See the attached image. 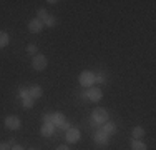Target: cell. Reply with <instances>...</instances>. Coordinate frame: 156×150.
Masks as SVG:
<instances>
[{"label": "cell", "mask_w": 156, "mask_h": 150, "mask_svg": "<svg viewBox=\"0 0 156 150\" xmlns=\"http://www.w3.org/2000/svg\"><path fill=\"white\" fill-rule=\"evenodd\" d=\"M110 120V114H108V110L106 108H103V107H98V108H95L93 110V114H91V122H95L93 125H103L105 122H108Z\"/></svg>", "instance_id": "1"}, {"label": "cell", "mask_w": 156, "mask_h": 150, "mask_svg": "<svg viewBox=\"0 0 156 150\" xmlns=\"http://www.w3.org/2000/svg\"><path fill=\"white\" fill-rule=\"evenodd\" d=\"M78 82H80V85L81 87H85V88H90V87H93V84H95V73L93 72H81L80 73V77H78Z\"/></svg>", "instance_id": "2"}, {"label": "cell", "mask_w": 156, "mask_h": 150, "mask_svg": "<svg viewBox=\"0 0 156 150\" xmlns=\"http://www.w3.org/2000/svg\"><path fill=\"white\" fill-rule=\"evenodd\" d=\"M47 57L45 55H42V54H37V55H33V58H32V67H33V70H37V72H42V70H45L47 69Z\"/></svg>", "instance_id": "3"}, {"label": "cell", "mask_w": 156, "mask_h": 150, "mask_svg": "<svg viewBox=\"0 0 156 150\" xmlns=\"http://www.w3.org/2000/svg\"><path fill=\"white\" fill-rule=\"evenodd\" d=\"M83 97L87 100H90V102H100L101 97H103V92H101V88H98V87H90L83 93Z\"/></svg>", "instance_id": "4"}, {"label": "cell", "mask_w": 156, "mask_h": 150, "mask_svg": "<svg viewBox=\"0 0 156 150\" xmlns=\"http://www.w3.org/2000/svg\"><path fill=\"white\" fill-rule=\"evenodd\" d=\"M3 123H5V127L9 130H18L22 127V122H20V118H18L17 115H9V117H5Z\"/></svg>", "instance_id": "5"}, {"label": "cell", "mask_w": 156, "mask_h": 150, "mask_svg": "<svg viewBox=\"0 0 156 150\" xmlns=\"http://www.w3.org/2000/svg\"><path fill=\"white\" fill-rule=\"evenodd\" d=\"M80 138H81V135H80V130L78 129H72V127H70V129L66 130L65 140L68 142V144H76V142H80Z\"/></svg>", "instance_id": "6"}, {"label": "cell", "mask_w": 156, "mask_h": 150, "mask_svg": "<svg viewBox=\"0 0 156 150\" xmlns=\"http://www.w3.org/2000/svg\"><path fill=\"white\" fill-rule=\"evenodd\" d=\"M110 135H106L103 130H98V132L95 133V137H93V140L96 142V145H100V147H106L108 145V142H110Z\"/></svg>", "instance_id": "7"}, {"label": "cell", "mask_w": 156, "mask_h": 150, "mask_svg": "<svg viewBox=\"0 0 156 150\" xmlns=\"http://www.w3.org/2000/svg\"><path fill=\"white\" fill-rule=\"evenodd\" d=\"M43 22L40 20V18H33V20L28 22V30H30V33H40L43 30Z\"/></svg>", "instance_id": "8"}, {"label": "cell", "mask_w": 156, "mask_h": 150, "mask_svg": "<svg viewBox=\"0 0 156 150\" xmlns=\"http://www.w3.org/2000/svg\"><path fill=\"white\" fill-rule=\"evenodd\" d=\"M42 95H43V88L38 87V85H33V87L28 88V97H30V99L37 100V99H40Z\"/></svg>", "instance_id": "9"}, {"label": "cell", "mask_w": 156, "mask_h": 150, "mask_svg": "<svg viewBox=\"0 0 156 150\" xmlns=\"http://www.w3.org/2000/svg\"><path fill=\"white\" fill-rule=\"evenodd\" d=\"M103 132H105L106 135H113V133H116V123H115V122H110V120H108V122H105V123H103Z\"/></svg>", "instance_id": "10"}, {"label": "cell", "mask_w": 156, "mask_h": 150, "mask_svg": "<svg viewBox=\"0 0 156 150\" xmlns=\"http://www.w3.org/2000/svg\"><path fill=\"white\" fill-rule=\"evenodd\" d=\"M144 133L146 132H144L143 127H135V129L131 130V137L135 138V140H141V138L144 137Z\"/></svg>", "instance_id": "11"}, {"label": "cell", "mask_w": 156, "mask_h": 150, "mask_svg": "<svg viewBox=\"0 0 156 150\" xmlns=\"http://www.w3.org/2000/svg\"><path fill=\"white\" fill-rule=\"evenodd\" d=\"M9 43H10V37H9V33L3 32V30H0V48H5Z\"/></svg>", "instance_id": "12"}, {"label": "cell", "mask_w": 156, "mask_h": 150, "mask_svg": "<svg viewBox=\"0 0 156 150\" xmlns=\"http://www.w3.org/2000/svg\"><path fill=\"white\" fill-rule=\"evenodd\" d=\"M131 150H148V147H146L144 142L135 140V138H133V140H131Z\"/></svg>", "instance_id": "13"}, {"label": "cell", "mask_w": 156, "mask_h": 150, "mask_svg": "<svg viewBox=\"0 0 156 150\" xmlns=\"http://www.w3.org/2000/svg\"><path fill=\"white\" fill-rule=\"evenodd\" d=\"M40 132H42V135H45V137H50V135H53L55 129H53V125H50V123H45Z\"/></svg>", "instance_id": "14"}, {"label": "cell", "mask_w": 156, "mask_h": 150, "mask_svg": "<svg viewBox=\"0 0 156 150\" xmlns=\"http://www.w3.org/2000/svg\"><path fill=\"white\" fill-rule=\"evenodd\" d=\"M55 24H57V20H55V17H51V15H48L45 20H43V25H47V27H53Z\"/></svg>", "instance_id": "15"}, {"label": "cell", "mask_w": 156, "mask_h": 150, "mask_svg": "<svg viewBox=\"0 0 156 150\" xmlns=\"http://www.w3.org/2000/svg\"><path fill=\"white\" fill-rule=\"evenodd\" d=\"M22 105H23L25 108H32L33 107V99H30V97H25V99L22 100Z\"/></svg>", "instance_id": "16"}, {"label": "cell", "mask_w": 156, "mask_h": 150, "mask_svg": "<svg viewBox=\"0 0 156 150\" xmlns=\"http://www.w3.org/2000/svg\"><path fill=\"white\" fill-rule=\"evenodd\" d=\"M37 15H38V18H40V20H45V18L48 17V13H47V10L45 9H38V12H37Z\"/></svg>", "instance_id": "17"}, {"label": "cell", "mask_w": 156, "mask_h": 150, "mask_svg": "<svg viewBox=\"0 0 156 150\" xmlns=\"http://www.w3.org/2000/svg\"><path fill=\"white\" fill-rule=\"evenodd\" d=\"M27 52H28V54H32V55H37V54H38V50H37V45H28V47H27Z\"/></svg>", "instance_id": "18"}, {"label": "cell", "mask_w": 156, "mask_h": 150, "mask_svg": "<svg viewBox=\"0 0 156 150\" xmlns=\"http://www.w3.org/2000/svg\"><path fill=\"white\" fill-rule=\"evenodd\" d=\"M106 80V77L103 73H100V75H95V82H100V84H103V82Z\"/></svg>", "instance_id": "19"}, {"label": "cell", "mask_w": 156, "mask_h": 150, "mask_svg": "<svg viewBox=\"0 0 156 150\" xmlns=\"http://www.w3.org/2000/svg\"><path fill=\"white\" fill-rule=\"evenodd\" d=\"M0 150H12V147L9 145V142H2L0 144Z\"/></svg>", "instance_id": "20"}, {"label": "cell", "mask_w": 156, "mask_h": 150, "mask_svg": "<svg viewBox=\"0 0 156 150\" xmlns=\"http://www.w3.org/2000/svg\"><path fill=\"white\" fill-rule=\"evenodd\" d=\"M43 123H50L51 125V115H45L43 117Z\"/></svg>", "instance_id": "21"}, {"label": "cell", "mask_w": 156, "mask_h": 150, "mask_svg": "<svg viewBox=\"0 0 156 150\" xmlns=\"http://www.w3.org/2000/svg\"><path fill=\"white\" fill-rule=\"evenodd\" d=\"M12 150H25V148L22 147V145H17V144H15V145L12 147Z\"/></svg>", "instance_id": "22"}, {"label": "cell", "mask_w": 156, "mask_h": 150, "mask_svg": "<svg viewBox=\"0 0 156 150\" xmlns=\"http://www.w3.org/2000/svg\"><path fill=\"white\" fill-rule=\"evenodd\" d=\"M57 150H70L68 147H66V145H60V147H58Z\"/></svg>", "instance_id": "23"}, {"label": "cell", "mask_w": 156, "mask_h": 150, "mask_svg": "<svg viewBox=\"0 0 156 150\" xmlns=\"http://www.w3.org/2000/svg\"><path fill=\"white\" fill-rule=\"evenodd\" d=\"M27 150H35V148H27Z\"/></svg>", "instance_id": "24"}]
</instances>
